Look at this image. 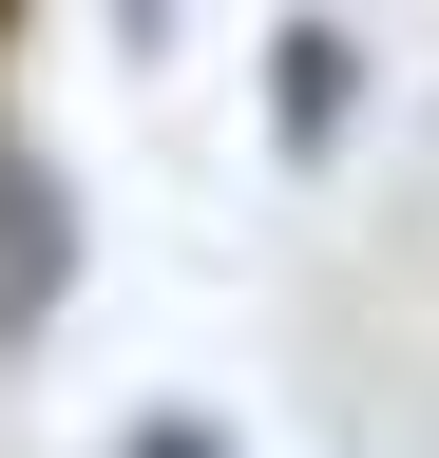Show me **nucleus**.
Here are the masks:
<instances>
[{"mask_svg": "<svg viewBox=\"0 0 439 458\" xmlns=\"http://www.w3.org/2000/svg\"><path fill=\"white\" fill-rule=\"evenodd\" d=\"M0 20H20V0H0Z\"/></svg>", "mask_w": 439, "mask_h": 458, "instance_id": "obj_5", "label": "nucleus"}, {"mask_svg": "<svg viewBox=\"0 0 439 458\" xmlns=\"http://www.w3.org/2000/svg\"><path fill=\"white\" fill-rule=\"evenodd\" d=\"M115 458H230V439H210V420H134Z\"/></svg>", "mask_w": 439, "mask_h": 458, "instance_id": "obj_3", "label": "nucleus"}, {"mask_svg": "<svg viewBox=\"0 0 439 458\" xmlns=\"http://www.w3.org/2000/svg\"><path fill=\"white\" fill-rule=\"evenodd\" d=\"M344 114H363L344 20H287V38H267V153H344Z\"/></svg>", "mask_w": 439, "mask_h": 458, "instance_id": "obj_2", "label": "nucleus"}, {"mask_svg": "<svg viewBox=\"0 0 439 458\" xmlns=\"http://www.w3.org/2000/svg\"><path fill=\"white\" fill-rule=\"evenodd\" d=\"M115 38H173V0H115Z\"/></svg>", "mask_w": 439, "mask_h": 458, "instance_id": "obj_4", "label": "nucleus"}, {"mask_svg": "<svg viewBox=\"0 0 439 458\" xmlns=\"http://www.w3.org/2000/svg\"><path fill=\"white\" fill-rule=\"evenodd\" d=\"M58 286H77V191H58V153L0 134V344L58 325Z\"/></svg>", "mask_w": 439, "mask_h": 458, "instance_id": "obj_1", "label": "nucleus"}]
</instances>
